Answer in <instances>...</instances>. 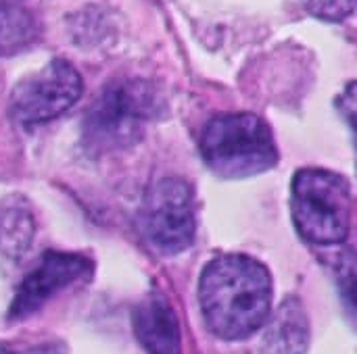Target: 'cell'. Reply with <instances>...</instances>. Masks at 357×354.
Listing matches in <instances>:
<instances>
[{
  "instance_id": "1",
  "label": "cell",
  "mask_w": 357,
  "mask_h": 354,
  "mask_svg": "<svg viewBox=\"0 0 357 354\" xmlns=\"http://www.w3.org/2000/svg\"><path fill=\"white\" fill-rule=\"evenodd\" d=\"M272 275L249 255L211 259L199 280V303L207 330L220 340H245L272 313Z\"/></svg>"
},
{
  "instance_id": "2",
  "label": "cell",
  "mask_w": 357,
  "mask_h": 354,
  "mask_svg": "<svg viewBox=\"0 0 357 354\" xmlns=\"http://www.w3.org/2000/svg\"><path fill=\"white\" fill-rule=\"evenodd\" d=\"M205 165L222 179H245L266 173L278 163L270 125L253 113L213 117L201 136Z\"/></svg>"
},
{
  "instance_id": "3",
  "label": "cell",
  "mask_w": 357,
  "mask_h": 354,
  "mask_svg": "<svg viewBox=\"0 0 357 354\" xmlns=\"http://www.w3.org/2000/svg\"><path fill=\"white\" fill-rule=\"evenodd\" d=\"M291 215L297 234L318 246L345 242L351 225L349 182L331 169H301L291 184Z\"/></svg>"
},
{
  "instance_id": "4",
  "label": "cell",
  "mask_w": 357,
  "mask_h": 354,
  "mask_svg": "<svg viewBox=\"0 0 357 354\" xmlns=\"http://www.w3.org/2000/svg\"><path fill=\"white\" fill-rule=\"evenodd\" d=\"M161 100L142 79L109 83L94 100L84 123V144L90 152H111L134 144L144 125L159 115Z\"/></svg>"
},
{
  "instance_id": "5",
  "label": "cell",
  "mask_w": 357,
  "mask_h": 354,
  "mask_svg": "<svg viewBox=\"0 0 357 354\" xmlns=\"http://www.w3.org/2000/svg\"><path fill=\"white\" fill-rule=\"evenodd\" d=\"M142 227L157 250L165 255L186 250L197 232L190 186L180 177H163L153 184L142 207Z\"/></svg>"
},
{
  "instance_id": "6",
  "label": "cell",
  "mask_w": 357,
  "mask_h": 354,
  "mask_svg": "<svg viewBox=\"0 0 357 354\" xmlns=\"http://www.w3.org/2000/svg\"><path fill=\"white\" fill-rule=\"evenodd\" d=\"M82 88L75 67L56 58L13 90L10 115L21 125L46 123L69 111L82 96Z\"/></svg>"
},
{
  "instance_id": "7",
  "label": "cell",
  "mask_w": 357,
  "mask_h": 354,
  "mask_svg": "<svg viewBox=\"0 0 357 354\" xmlns=\"http://www.w3.org/2000/svg\"><path fill=\"white\" fill-rule=\"evenodd\" d=\"M92 261L75 252L48 250L21 282L10 309V321H21L42 309L56 292L92 275Z\"/></svg>"
},
{
  "instance_id": "8",
  "label": "cell",
  "mask_w": 357,
  "mask_h": 354,
  "mask_svg": "<svg viewBox=\"0 0 357 354\" xmlns=\"http://www.w3.org/2000/svg\"><path fill=\"white\" fill-rule=\"evenodd\" d=\"M132 325L146 354H182V332L169 300L151 292L132 313Z\"/></svg>"
},
{
  "instance_id": "9",
  "label": "cell",
  "mask_w": 357,
  "mask_h": 354,
  "mask_svg": "<svg viewBox=\"0 0 357 354\" xmlns=\"http://www.w3.org/2000/svg\"><path fill=\"white\" fill-rule=\"evenodd\" d=\"M310 348V319L297 298H287L268 319L264 354H305Z\"/></svg>"
},
{
  "instance_id": "10",
  "label": "cell",
  "mask_w": 357,
  "mask_h": 354,
  "mask_svg": "<svg viewBox=\"0 0 357 354\" xmlns=\"http://www.w3.org/2000/svg\"><path fill=\"white\" fill-rule=\"evenodd\" d=\"M33 242V217L25 202L10 198L0 207V255L17 261Z\"/></svg>"
},
{
  "instance_id": "11",
  "label": "cell",
  "mask_w": 357,
  "mask_h": 354,
  "mask_svg": "<svg viewBox=\"0 0 357 354\" xmlns=\"http://www.w3.org/2000/svg\"><path fill=\"white\" fill-rule=\"evenodd\" d=\"M36 17L8 0H0V56L29 48L38 38Z\"/></svg>"
},
{
  "instance_id": "12",
  "label": "cell",
  "mask_w": 357,
  "mask_h": 354,
  "mask_svg": "<svg viewBox=\"0 0 357 354\" xmlns=\"http://www.w3.org/2000/svg\"><path fill=\"white\" fill-rule=\"evenodd\" d=\"M335 277L343 305L357 319V252L345 250L339 257V263L335 267Z\"/></svg>"
},
{
  "instance_id": "13",
  "label": "cell",
  "mask_w": 357,
  "mask_h": 354,
  "mask_svg": "<svg viewBox=\"0 0 357 354\" xmlns=\"http://www.w3.org/2000/svg\"><path fill=\"white\" fill-rule=\"evenodd\" d=\"M303 8L324 21H343L357 8V0H301Z\"/></svg>"
},
{
  "instance_id": "14",
  "label": "cell",
  "mask_w": 357,
  "mask_h": 354,
  "mask_svg": "<svg viewBox=\"0 0 357 354\" xmlns=\"http://www.w3.org/2000/svg\"><path fill=\"white\" fill-rule=\"evenodd\" d=\"M337 108L345 117V121L351 127L354 134V146H356V167H357V81H351L343 94L337 98Z\"/></svg>"
},
{
  "instance_id": "15",
  "label": "cell",
  "mask_w": 357,
  "mask_h": 354,
  "mask_svg": "<svg viewBox=\"0 0 357 354\" xmlns=\"http://www.w3.org/2000/svg\"><path fill=\"white\" fill-rule=\"evenodd\" d=\"M0 354H67V351L61 342H38V344H19V346L0 344Z\"/></svg>"
}]
</instances>
